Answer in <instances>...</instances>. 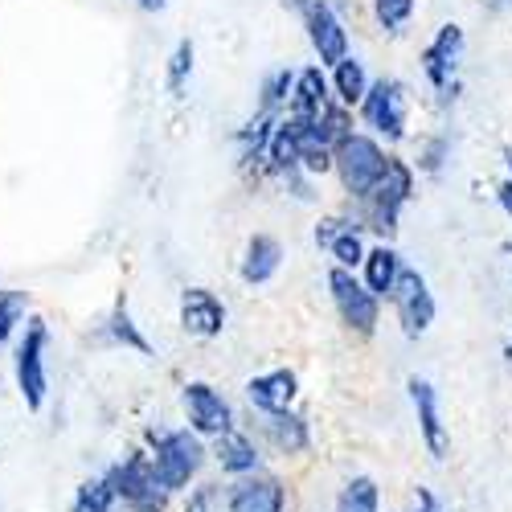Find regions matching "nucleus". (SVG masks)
I'll return each instance as SVG.
<instances>
[{"mask_svg": "<svg viewBox=\"0 0 512 512\" xmlns=\"http://www.w3.org/2000/svg\"><path fill=\"white\" fill-rule=\"evenodd\" d=\"M148 443H152V472L160 480V488L173 496V492H185L201 463H205V443L193 435V431H148Z\"/></svg>", "mask_w": 512, "mask_h": 512, "instance_id": "nucleus-1", "label": "nucleus"}, {"mask_svg": "<svg viewBox=\"0 0 512 512\" xmlns=\"http://www.w3.org/2000/svg\"><path fill=\"white\" fill-rule=\"evenodd\" d=\"M332 168H336L340 185H345V193L361 205V201L381 185V177H386L390 156H386V148H381L373 136L353 132L345 144L332 148Z\"/></svg>", "mask_w": 512, "mask_h": 512, "instance_id": "nucleus-2", "label": "nucleus"}, {"mask_svg": "<svg viewBox=\"0 0 512 512\" xmlns=\"http://www.w3.org/2000/svg\"><path fill=\"white\" fill-rule=\"evenodd\" d=\"M410 197H414V168L406 160L390 156V168H386V177H381V185L361 201V213H365L369 230H377L381 238H394Z\"/></svg>", "mask_w": 512, "mask_h": 512, "instance_id": "nucleus-3", "label": "nucleus"}, {"mask_svg": "<svg viewBox=\"0 0 512 512\" xmlns=\"http://www.w3.org/2000/svg\"><path fill=\"white\" fill-rule=\"evenodd\" d=\"M107 484H111L115 500H123L132 512H164L168 508V492L160 488V480L152 472V459L144 451L123 455L107 472Z\"/></svg>", "mask_w": 512, "mask_h": 512, "instance_id": "nucleus-4", "label": "nucleus"}, {"mask_svg": "<svg viewBox=\"0 0 512 512\" xmlns=\"http://www.w3.org/2000/svg\"><path fill=\"white\" fill-rule=\"evenodd\" d=\"M463 50H467V37H463V29L459 25H439V33H435V41L422 50V74H426V82L439 91V103H447V99H455V91H459V66H463Z\"/></svg>", "mask_w": 512, "mask_h": 512, "instance_id": "nucleus-5", "label": "nucleus"}, {"mask_svg": "<svg viewBox=\"0 0 512 512\" xmlns=\"http://www.w3.org/2000/svg\"><path fill=\"white\" fill-rule=\"evenodd\" d=\"M361 119L381 140L402 144L406 140V87L398 78H377L361 99Z\"/></svg>", "mask_w": 512, "mask_h": 512, "instance_id": "nucleus-6", "label": "nucleus"}, {"mask_svg": "<svg viewBox=\"0 0 512 512\" xmlns=\"http://www.w3.org/2000/svg\"><path fill=\"white\" fill-rule=\"evenodd\" d=\"M328 295H332L336 316L345 320L349 332H357V336H373V332H377V324H381V304L365 291V283H361L353 271L332 267V271H328Z\"/></svg>", "mask_w": 512, "mask_h": 512, "instance_id": "nucleus-7", "label": "nucleus"}, {"mask_svg": "<svg viewBox=\"0 0 512 512\" xmlns=\"http://www.w3.org/2000/svg\"><path fill=\"white\" fill-rule=\"evenodd\" d=\"M390 304H394L398 324H402V332L410 340L431 332V324H435V295H431V283H426L422 271L402 267V275H398V283L390 291Z\"/></svg>", "mask_w": 512, "mask_h": 512, "instance_id": "nucleus-8", "label": "nucleus"}, {"mask_svg": "<svg viewBox=\"0 0 512 512\" xmlns=\"http://www.w3.org/2000/svg\"><path fill=\"white\" fill-rule=\"evenodd\" d=\"M46 324L41 320H29L21 345H17V386H21V398L29 410H41L46 406V390H50V377H46Z\"/></svg>", "mask_w": 512, "mask_h": 512, "instance_id": "nucleus-9", "label": "nucleus"}, {"mask_svg": "<svg viewBox=\"0 0 512 512\" xmlns=\"http://www.w3.org/2000/svg\"><path fill=\"white\" fill-rule=\"evenodd\" d=\"M181 406H185V418L193 426V435L201 439H218L226 431H234V410L230 402L209 386V381H189V386L181 390Z\"/></svg>", "mask_w": 512, "mask_h": 512, "instance_id": "nucleus-10", "label": "nucleus"}, {"mask_svg": "<svg viewBox=\"0 0 512 512\" xmlns=\"http://www.w3.org/2000/svg\"><path fill=\"white\" fill-rule=\"evenodd\" d=\"M304 21H308V41H312L320 66H336L340 58H349V29L328 0H312L304 9Z\"/></svg>", "mask_w": 512, "mask_h": 512, "instance_id": "nucleus-11", "label": "nucleus"}, {"mask_svg": "<svg viewBox=\"0 0 512 512\" xmlns=\"http://www.w3.org/2000/svg\"><path fill=\"white\" fill-rule=\"evenodd\" d=\"M226 512H287V488L279 476L267 472L242 476L226 492Z\"/></svg>", "mask_w": 512, "mask_h": 512, "instance_id": "nucleus-12", "label": "nucleus"}, {"mask_svg": "<svg viewBox=\"0 0 512 512\" xmlns=\"http://www.w3.org/2000/svg\"><path fill=\"white\" fill-rule=\"evenodd\" d=\"M406 390H410V402L418 414V431H422L426 451H431V459H447V422L439 410V390L426 377H410Z\"/></svg>", "mask_w": 512, "mask_h": 512, "instance_id": "nucleus-13", "label": "nucleus"}, {"mask_svg": "<svg viewBox=\"0 0 512 512\" xmlns=\"http://www.w3.org/2000/svg\"><path fill=\"white\" fill-rule=\"evenodd\" d=\"M181 328L197 340H213L226 328V304L209 287H185L181 291Z\"/></svg>", "mask_w": 512, "mask_h": 512, "instance_id": "nucleus-14", "label": "nucleus"}, {"mask_svg": "<svg viewBox=\"0 0 512 512\" xmlns=\"http://www.w3.org/2000/svg\"><path fill=\"white\" fill-rule=\"evenodd\" d=\"M246 398L259 414H283L295 406V398H300V377H295V369L259 373V377L246 381Z\"/></svg>", "mask_w": 512, "mask_h": 512, "instance_id": "nucleus-15", "label": "nucleus"}, {"mask_svg": "<svg viewBox=\"0 0 512 512\" xmlns=\"http://www.w3.org/2000/svg\"><path fill=\"white\" fill-rule=\"evenodd\" d=\"M402 267H406V263H402V254H398L390 242H377V246L365 250V259H361V283H365V291L373 295L377 304H381V300H390V291H394Z\"/></svg>", "mask_w": 512, "mask_h": 512, "instance_id": "nucleus-16", "label": "nucleus"}, {"mask_svg": "<svg viewBox=\"0 0 512 512\" xmlns=\"http://www.w3.org/2000/svg\"><path fill=\"white\" fill-rule=\"evenodd\" d=\"M259 431L263 439L283 451V455H304L312 447V426L304 414H295V410H283V414H259Z\"/></svg>", "mask_w": 512, "mask_h": 512, "instance_id": "nucleus-17", "label": "nucleus"}, {"mask_svg": "<svg viewBox=\"0 0 512 512\" xmlns=\"http://www.w3.org/2000/svg\"><path fill=\"white\" fill-rule=\"evenodd\" d=\"M213 459H218V467H222V472L226 476H254V472H259V443H254L246 431H238V426H234V431H226V435H218V439H213Z\"/></svg>", "mask_w": 512, "mask_h": 512, "instance_id": "nucleus-18", "label": "nucleus"}, {"mask_svg": "<svg viewBox=\"0 0 512 512\" xmlns=\"http://www.w3.org/2000/svg\"><path fill=\"white\" fill-rule=\"evenodd\" d=\"M328 103H332V87H328L324 66H308V70L295 74V82H291V99H287L291 115H300V119H316Z\"/></svg>", "mask_w": 512, "mask_h": 512, "instance_id": "nucleus-19", "label": "nucleus"}, {"mask_svg": "<svg viewBox=\"0 0 512 512\" xmlns=\"http://www.w3.org/2000/svg\"><path fill=\"white\" fill-rule=\"evenodd\" d=\"M279 267H283V246H279V238L254 234V238L246 242V254H242V283L263 287V283H271V279L279 275Z\"/></svg>", "mask_w": 512, "mask_h": 512, "instance_id": "nucleus-20", "label": "nucleus"}, {"mask_svg": "<svg viewBox=\"0 0 512 512\" xmlns=\"http://www.w3.org/2000/svg\"><path fill=\"white\" fill-rule=\"evenodd\" d=\"M328 87H332V99L340 103V107H361V99H365V91H369V74H365V62L361 58H340L336 66H332V78H328Z\"/></svg>", "mask_w": 512, "mask_h": 512, "instance_id": "nucleus-21", "label": "nucleus"}, {"mask_svg": "<svg viewBox=\"0 0 512 512\" xmlns=\"http://www.w3.org/2000/svg\"><path fill=\"white\" fill-rule=\"evenodd\" d=\"M275 123H279V119H275V115H263V111L242 123V132H238V156H242V164H263Z\"/></svg>", "mask_w": 512, "mask_h": 512, "instance_id": "nucleus-22", "label": "nucleus"}, {"mask_svg": "<svg viewBox=\"0 0 512 512\" xmlns=\"http://www.w3.org/2000/svg\"><path fill=\"white\" fill-rule=\"evenodd\" d=\"M361 222L357 218H345V226H340L336 230V238L328 242V254H332V259H336V267L340 271H353V267H361V259H365V238H361Z\"/></svg>", "mask_w": 512, "mask_h": 512, "instance_id": "nucleus-23", "label": "nucleus"}, {"mask_svg": "<svg viewBox=\"0 0 512 512\" xmlns=\"http://www.w3.org/2000/svg\"><path fill=\"white\" fill-rule=\"evenodd\" d=\"M332 512H381V488L373 476H353L336 496Z\"/></svg>", "mask_w": 512, "mask_h": 512, "instance_id": "nucleus-24", "label": "nucleus"}, {"mask_svg": "<svg viewBox=\"0 0 512 512\" xmlns=\"http://www.w3.org/2000/svg\"><path fill=\"white\" fill-rule=\"evenodd\" d=\"M107 340H115V345H123V349H136V353H152V345L144 340V332L136 328V320H132V312H127V300H119L115 308H111V316H107Z\"/></svg>", "mask_w": 512, "mask_h": 512, "instance_id": "nucleus-25", "label": "nucleus"}, {"mask_svg": "<svg viewBox=\"0 0 512 512\" xmlns=\"http://www.w3.org/2000/svg\"><path fill=\"white\" fill-rule=\"evenodd\" d=\"M115 492L107 484V476H95L87 484H78L74 500H70V512H115Z\"/></svg>", "mask_w": 512, "mask_h": 512, "instance_id": "nucleus-26", "label": "nucleus"}, {"mask_svg": "<svg viewBox=\"0 0 512 512\" xmlns=\"http://www.w3.org/2000/svg\"><path fill=\"white\" fill-rule=\"evenodd\" d=\"M373 17L386 33H402L414 21V0H373Z\"/></svg>", "mask_w": 512, "mask_h": 512, "instance_id": "nucleus-27", "label": "nucleus"}, {"mask_svg": "<svg viewBox=\"0 0 512 512\" xmlns=\"http://www.w3.org/2000/svg\"><path fill=\"white\" fill-rule=\"evenodd\" d=\"M193 58H197L193 41H189V37H185V41H177L173 58H168V91H173V95H181V91L189 87V74H193Z\"/></svg>", "mask_w": 512, "mask_h": 512, "instance_id": "nucleus-28", "label": "nucleus"}, {"mask_svg": "<svg viewBox=\"0 0 512 512\" xmlns=\"http://www.w3.org/2000/svg\"><path fill=\"white\" fill-rule=\"evenodd\" d=\"M25 316V291H0V345H9Z\"/></svg>", "mask_w": 512, "mask_h": 512, "instance_id": "nucleus-29", "label": "nucleus"}, {"mask_svg": "<svg viewBox=\"0 0 512 512\" xmlns=\"http://www.w3.org/2000/svg\"><path fill=\"white\" fill-rule=\"evenodd\" d=\"M291 82H295L291 70H275L263 78V107H259L263 115H275V107H283L291 99Z\"/></svg>", "mask_w": 512, "mask_h": 512, "instance_id": "nucleus-30", "label": "nucleus"}, {"mask_svg": "<svg viewBox=\"0 0 512 512\" xmlns=\"http://www.w3.org/2000/svg\"><path fill=\"white\" fill-rule=\"evenodd\" d=\"M447 152H451V140H443V136H435V140H426V148L418 152V168L422 173H439L443 168V160H447Z\"/></svg>", "mask_w": 512, "mask_h": 512, "instance_id": "nucleus-31", "label": "nucleus"}, {"mask_svg": "<svg viewBox=\"0 0 512 512\" xmlns=\"http://www.w3.org/2000/svg\"><path fill=\"white\" fill-rule=\"evenodd\" d=\"M410 512H443V504H439V496H435L431 488H418V492H414Z\"/></svg>", "mask_w": 512, "mask_h": 512, "instance_id": "nucleus-32", "label": "nucleus"}, {"mask_svg": "<svg viewBox=\"0 0 512 512\" xmlns=\"http://www.w3.org/2000/svg\"><path fill=\"white\" fill-rule=\"evenodd\" d=\"M340 226H345V218H324V222L316 226V242L328 250V242L336 238V230H340Z\"/></svg>", "mask_w": 512, "mask_h": 512, "instance_id": "nucleus-33", "label": "nucleus"}, {"mask_svg": "<svg viewBox=\"0 0 512 512\" xmlns=\"http://www.w3.org/2000/svg\"><path fill=\"white\" fill-rule=\"evenodd\" d=\"M496 201H500V209H504L508 218H512V181H504V185L496 189Z\"/></svg>", "mask_w": 512, "mask_h": 512, "instance_id": "nucleus-34", "label": "nucleus"}, {"mask_svg": "<svg viewBox=\"0 0 512 512\" xmlns=\"http://www.w3.org/2000/svg\"><path fill=\"white\" fill-rule=\"evenodd\" d=\"M185 512H209V492H193L189 504H185Z\"/></svg>", "mask_w": 512, "mask_h": 512, "instance_id": "nucleus-35", "label": "nucleus"}, {"mask_svg": "<svg viewBox=\"0 0 512 512\" xmlns=\"http://www.w3.org/2000/svg\"><path fill=\"white\" fill-rule=\"evenodd\" d=\"M136 5H140V9H148V13H160V9L173 5V0H136Z\"/></svg>", "mask_w": 512, "mask_h": 512, "instance_id": "nucleus-36", "label": "nucleus"}, {"mask_svg": "<svg viewBox=\"0 0 512 512\" xmlns=\"http://www.w3.org/2000/svg\"><path fill=\"white\" fill-rule=\"evenodd\" d=\"M484 9H492V13H504V9H512V0H480Z\"/></svg>", "mask_w": 512, "mask_h": 512, "instance_id": "nucleus-37", "label": "nucleus"}, {"mask_svg": "<svg viewBox=\"0 0 512 512\" xmlns=\"http://www.w3.org/2000/svg\"><path fill=\"white\" fill-rule=\"evenodd\" d=\"M283 5H291V9H300V13H304V9L312 5V0H283Z\"/></svg>", "mask_w": 512, "mask_h": 512, "instance_id": "nucleus-38", "label": "nucleus"}, {"mask_svg": "<svg viewBox=\"0 0 512 512\" xmlns=\"http://www.w3.org/2000/svg\"><path fill=\"white\" fill-rule=\"evenodd\" d=\"M504 164H508V181H512V148L504 152Z\"/></svg>", "mask_w": 512, "mask_h": 512, "instance_id": "nucleus-39", "label": "nucleus"}]
</instances>
